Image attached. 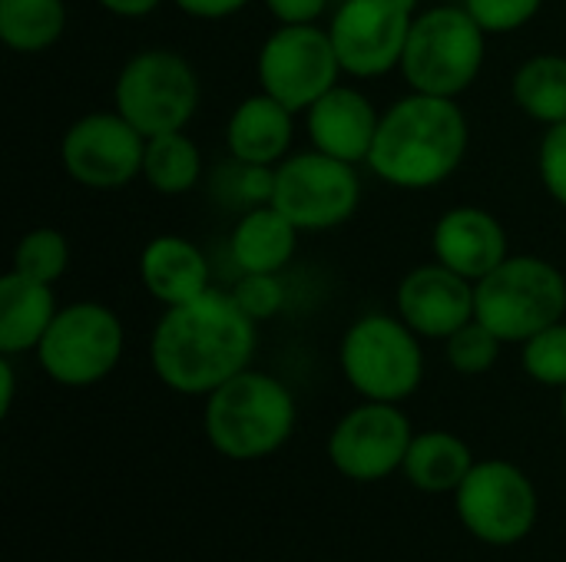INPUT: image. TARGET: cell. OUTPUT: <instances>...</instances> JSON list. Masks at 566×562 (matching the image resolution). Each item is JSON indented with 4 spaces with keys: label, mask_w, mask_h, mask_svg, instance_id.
I'll use <instances>...</instances> for the list:
<instances>
[{
    "label": "cell",
    "mask_w": 566,
    "mask_h": 562,
    "mask_svg": "<svg viewBox=\"0 0 566 562\" xmlns=\"http://www.w3.org/2000/svg\"><path fill=\"white\" fill-rule=\"evenodd\" d=\"M255 354V321L232 295L206 291L163 315L153 331L149 361L156 378L189 397H209L216 388L249 368Z\"/></svg>",
    "instance_id": "obj_1"
},
{
    "label": "cell",
    "mask_w": 566,
    "mask_h": 562,
    "mask_svg": "<svg viewBox=\"0 0 566 562\" xmlns=\"http://www.w3.org/2000/svg\"><path fill=\"white\" fill-rule=\"evenodd\" d=\"M464 149L468 119L454 99L415 93L381 116L368 162L398 189H431L461 166Z\"/></svg>",
    "instance_id": "obj_2"
},
{
    "label": "cell",
    "mask_w": 566,
    "mask_h": 562,
    "mask_svg": "<svg viewBox=\"0 0 566 562\" xmlns=\"http://www.w3.org/2000/svg\"><path fill=\"white\" fill-rule=\"evenodd\" d=\"M295 397L272 374L242 371L206 397V441L229 460H262L282 450L295 431Z\"/></svg>",
    "instance_id": "obj_3"
},
{
    "label": "cell",
    "mask_w": 566,
    "mask_h": 562,
    "mask_svg": "<svg viewBox=\"0 0 566 562\" xmlns=\"http://www.w3.org/2000/svg\"><path fill=\"white\" fill-rule=\"evenodd\" d=\"M566 311L564 275L544 258H504L474 288V318L501 341H527Z\"/></svg>",
    "instance_id": "obj_4"
},
{
    "label": "cell",
    "mask_w": 566,
    "mask_h": 562,
    "mask_svg": "<svg viewBox=\"0 0 566 562\" xmlns=\"http://www.w3.org/2000/svg\"><path fill=\"white\" fill-rule=\"evenodd\" d=\"M484 63V30L468 7H434L415 17L401 56L405 79L415 93L448 96L464 93Z\"/></svg>",
    "instance_id": "obj_5"
},
{
    "label": "cell",
    "mask_w": 566,
    "mask_h": 562,
    "mask_svg": "<svg viewBox=\"0 0 566 562\" xmlns=\"http://www.w3.org/2000/svg\"><path fill=\"white\" fill-rule=\"evenodd\" d=\"M342 371L365 401L398 404L424 378L418 335L388 315L358 318L342 341Z\"/></svg>",
    "instance_id": "obj_6"
},
{
    "label": "cell",
    "mask_w": 566,
    "mask_h": 562,
    "mask_svg": "<svg viewBox=\"0 0 566 562\" xmlns=\"http://www.w3.org/2000/svg\"><path fill=\"white\" fill-rule=\"evenodd\" d=\"M461 527L488 547H514L537 527V487L511 460H478L454 490Z\"/></svg>",
    "instance_id": "obj_7"
},
{
    "label": "cell",
    "mask_w": 566,
    "mask_h": 562,
    "mask_svg": "<svg viewBox=\"0 0 566 562\" xmlns=\"http://www.w3.org/2000/svg\"><path fill=\"white\" fill-rule=\"evenodd\" d=\"M123 354L119 318L93 301L70 305L56 311L43 341L36 344V361L43 374L63 388H90L113 374Z\"/></svg>",
    "instance_id": "obj_8"
},
{
    "label": "cell",
    "mask_w": 566,
    "mask_h": 562,
    "mask_svg": "<svg viewBox=\"0 0 566 562\" xmlns=\"http://www.w3.org/2000/svg\"><path fill=\"white\" fill-rule=\"evenodd\" d=\"M199 106V79L192 66L169 50L133 56L116 79V113L146 139L182 129Z\"/></svg>",
    "instance_id": "obj_9"
},
{
    "label": "cell",
    "mask_w": 566,
    "mask_h": 562,
    "mask_svg": "<svg viewBox=\"0 0 566 562\" xmlns=\"http://www.w3.org/2000/svg\"><path fill=\"white\" fill-rule=\"evenodd\" d=\"M338 70L342 63L332 33L318 30L315 23H285L259 53L262 89L292 113L318 103L335 86Z\"/></svg>",
    "instance_id": "obj_10"
},
{
    "label": "cell",
    "mask_w": 566,
    "mask_h": 562,
    "mask_svg": "<svg viewBox=\"0 0 566 562\" xmlns=\"http://www.w3.org/2000/svg\"><path fill=\"white\" fill-rule=\"evenodd\" d=\"M358 176L352 162L325 152H305L275 169L272 205L295 229H332L358 209Z\"/></svg>",
    "instance_id": "obj_11"
},
{
    "label": "cell",
    "mask_w": 566,
    "mask_h": 562,
    "mask_svg": "<svg viewBox=\"0 0 566 562\" xmlns=\"http://www.w3.org/2000/svg\"><path fill=\"white\" fill-rule=\"evenodd\" d=\"M411 441L415 431L398 404L365 401L335 424L328 437V460L355 484H378L405 467Z\"/></svg>",
    "instance_id": "obj_12"
},
{
    "label": "cell",
    "mask_w": 566,
    "mask_h": 562,
    "mask_svg": "<svg viewBox=\"0 0 566 562\" xmlns=\"http://www.w3.org/2000/svg\"><path fill=\"white\" fill-rule=\"evenodd\" d=\"M415 0H348L332 20L338 63L352 76H381L401 63Z\"/></svg>",
    "instance_id": "obj_13"
},
{
    "label": "cell",
    "mask_w": 566,
    "mask_h": 562,
    "mask_svg": "<svg viewBox=\"0 0 566 562\" xmlns=\"http://www.w3.org/2000/svg\"><path fill=\"white\" fill-rule=\"evenodd\" d=\"M146 136L119 113H90L63 136V166L86 189H119L143 172Z\"/></svg>",
    "instance_id": "obj_14"
},
{
    "label": "cell",
    "mask_w": 566,
    "mask_h": 562,
    "mask_svg": "<svg viewBox=\"0 0 566 562\" xmlns=\"http://www.w3.org/2000/svg\"><path fill=\"white\" fill-rule=\"evenodd\" d=\"M398 311L415 335L448 341L458 328L474 321V282L441 262L415 268L398 288Z\"/></svg>",
    "instance_id": "obj_15"
},
{
    "label": "cell",
    "mask_w": 566,
    "mask_h": 562,
    "mask_svg": "<svg viewBox=\"0 0 566 562\" xmlns=\"http://www.w3.org/2000/svg\"><path fill=\"white\" fill-rule=\"evenodd\" d=\"M434 252L451 272L481 282L507 258V232L491 212L461 205L444 212L434 225Z\"/></svg>",
    "instance_id": "obj_16"
},
{
    "label": "cell",
    "mask_w": 566,
    "mask_h": 562,
    "mask_svg": "<svg viewBox=\"0 0 566 562\" xmlns=\"http://www.w3.org/2000/svg\"><path fill=\"white\" fill-rule=\"evenodd\" d=\"M378 113L358 89L332 86L318 103L308 106V132L318 152L342 162H361L371 156L378 132Z\"/></svg>",
    "instance_id": "obj_17"
},
{
    "label": "cell",
    "mask_w": 566,
    "mask_h": 562,
    "mask_svg": "<svg viewBox=\"0 0 566 562\" xmlns=\"http://www.w3.org/2000/svg\"><path fill=\"white\" fill-rule=\"evenodd\" d=\"M139 272H143V285L146 291L163 301L166 308L186 305L199 295L209 291V265L206 255L179 238V235H159L143 248L139 258Z\"/></svg>",
    "instance_id": "obj_18"
},
{
    "label": "cell",
    "mask_w": 566,
    "mask_h": 562,
    "mask_svg": "<svg viewBox=\"0 0 566 562\" xmlns=\"http://www.w3.org/2000/svg\"><path fill=\"white\" fill-rule=\"evenodd\" d=\"M56 318L53 288L33 282L20 272L0 278V354L13 358L23 351H36L50 321Z\"/></svg>",
    "instance_id": "obj_19"
},
{
    "label": "cell",
    "mask_w": 566,
    "mask_h": 562,
    "mask_svg": "<svg viewBox=\"0 0 566 562\" xmlns=\"http://www.w3.org/2000/svg\"><path fill=\"white\" fill-rule=\"evenodd\" d=\"M226 139L235 159L252 166H272L285 156L292 142V109L272 99L269 93L252 96L232 113Z\"/></svg>",
    "instance_id": "obj_20"
},
{
    "label": "cell",
    "mask_w": 566,
    "mask_h": 562,
    "mask_svg": "<svg viewBox=\"0 0 566 562\" xmlns=\"http://www.w3.org/2000/svg\"><path fill=\"white\" fill-rule=\"evenodd\" d=\"M474 464L478 460H474L471 447L458 434L424 431V434H415L401 474L408 477V484L415 490L438 497V494H454Z\"/></svg>",
    "instance_id": "obj_21"
},
{
    "label": "cell",
    "mask_w": 566,
    "mask_h": 562,
    "mask_svg": "<svg viewBox=\"0 0 566 562\" xmlns=\"http://www.w3.org/2000/svg\"><path fill=\"white\" fill-rule=\"evenodd\" d=\"M295 232L298 229L272 202L249 209L232 232V258L239 272L279 275L295 255Z\"/></svg>",
    "instance_id": "obj_22"
},
{
    "label": "cell",
    "mask_w": 566,
    "mask_h": 562,
    "mask_svg": "<svg viewBox=\"0 0 566 562\" xmlns=\"http://www.w3.org/2000/svg\"><path fill=\"white\" fill-rule=\"evenodd\" d=\"M66 26L63 0H0V36L10 50L40 53Z\"/></svg>",
    "instance_id": "obj_23"
},
{
    "label": "cell",
    "mask_w": 566,
    "mask_h": 562,
    "mask_svg": "<svg viewBox=\"0 0 566 562\" xmlns=\"http://www.w3.org/2000/svg\"><path fill=\"white\" fill-rule=\"evenodd\" d=\"M517 106L541 123H566V56H534L514 76Z\"/></svg>",
    "instance_id": "obj_24"
},
{
    "label": "cell",
    "mask_w": 566,
    "mask_h": 562,
    "mask_svg": "<svg viewBox=\"0 0 566 562\" xmlns=\"http://www.w3.org/2000/svg\"><path fill=\"white\" fill-rule=\"evenodd\" d=\"M199 172H202L199 149H196L192 139L182 136V129L146 139L143 176H146V182L156 192H163V195H182V192H189L199 182Z\"/></svg>",
    "instance_id": "obj_25"
},
{
    "label": "cell",
    "mask_w": 566,
    "mask_h": 562,
    "mask_svg": "<svg viewBox=\"0 0 566 562\" xmlns=\"http://www.w3.org/2000/svg\"><path fill=\"white\" fill-rule=\"evenodd\" d=\"M209 185L226 205H242L249 212V209H259V205L272 202L275 172L269 166H252V162H242V159L232 156V162L216 169Z\"/></svg>",
    "instance_id": "obj_26"
},
{
    "label": "cell",
    "mask_w": 566,
    "mask_h": 562,
    "mask_svg": "<svg viewBox=\"0 0 566 562\" xmlns=\"http://www.w3.org/2000/svg\"><path fill=\"white\" fill-rule=\"evenodd\" d=\"M66 262H70L66 238L53 229L27 232L13 248V272L43 285H53L66 272Z\"/></svg>",
    "instance_id": "obj_27"
},
{
    "label": "cell",
    "mask_w": 566,
    "mask_h": 562,
    "mask_svg": "<svg viewBox=\"0 0 566 562\" xmlns=\"http://www.w3.org/2000/svg\"><path fill=\"white\" fill-rule=\"evenodd\" d=\"M501 338L484 325V321H468L464 328H458L451 338H448V364L458 371V374H488L494 364H497V354H501Z\"/></svg>",
    "instance_id": "obj_28"
},
{
    "label": "cell",
    "mask_w": 566,
    "mask_h": 562,
    "mask_svg": "<svg viewBox=\"0 0 566 562\" xmlns=\"http://www.w3.org/2000/svg\"><path fill=\"white\" fill-rule=\"evenodd\" d=\"M524 371L547 384V388H566V325L557 321L534 338L524 341Z\"/></svg>",
    "instance_id": "obj_29"
},
{
    "label": "cell",
    "mask_w": 566,
    "mask_h": 562,
    "mask_svg": "<svg viewBox=\"0 0 566 562\" xmlns=\"http://www.w3.org/2000/svg\"><path fill=\"white\" fill-rule=\"evenodd\" d=\"M235 305L252 318V321H265L272 315H279L282 301H285V288L275 275L265 272H242L235 291H232Z\"/></svg>",
    "instance_id": "obj_30"
},
{
    "label": "cell",
    "mask_w": 566,
    "mask_h": 562,
    "mask_svg": "<svg viewBox=\"0 0 566 562\" xmlns=\"http://www.w3.org/2000/svg\"><path fill=\"white\" fill-rule=\"evenodd\" d=\"M544 0H464L468 13L481 23L484 33H511L524 26Z\"/></svg>",
    "instance_id": "obj_31"
},
{
    "label": "cell",
    "mask_w": 566,
    "mask_h": 562,
    "mask_svg": "<svg viewBox=\"0 0 566 562\" xmlns=\"http://www.w3.org/2000/svg\"><path fill=\"white\" fill-rule=\"evenodd\" d=\"M541 176L547 192L566 205V123L551 126V132L541 142Z\"/></svg>",
    "instance_id": "obj_32"
},
{
    "label": "cell",
    "mask_w": 566,
    "mask_h": 562,
    "mask_svg": "<svg viewBox=\"0 0 566 562\" xmlns=\"http://www.w3.org/2000/svg\"><path fill=\"white\" fill-rule=\"evenodd\" d=\"M265 3L282 23H312L325 10V0H265Z\"/></svg>",
    "instance_id": "obj_33"
},
{
    "label": "cell",
    "mask_w": 566,
    "mask_h": 562,
    "mask_svg": "<svg viewBox=\"0 0 566 562\" xmlns=\"http://www.w3.org/2000/svg\"><path fill=\"white\" fill-rule=\"evenodd\" d=\"M179 10L192 13V17H202V20H219V17H229L235 10H242L249 0H176Z\"/></svg>",
    "instance_id": "obj_34"
},
{
    "label": "cell",
    "mask_w": 566,
    "mask_h": 562,
    "mask_svg": "<svg viewBox=\"0 0 566 562\" xmlns=\"http://www.w3.org/2000/svg\"><path fill=\"white\" fill-rule=\"evenodd\" d=\"M99 3L106 10L119 13V17H143V13H149V10L159 7V0H99Z\"/></svg>",
    "instance_id": "obj_35"
},
{
    "label": "cell",
    "mask_w": 566,
    "mask_h": 562,
    "mask_svg": "<svg viewBox=\"0 0 566 562\" xmlns=\"http://www.w3.org/2000/svg\"><path fill=\"white\" fill-rule=\"evenodd\" d=\"M13 364H10V358L3 354V361H0V417H7L10 414V407H13Z\"/></svg>",
    "instance_id": "obj_36"
},
{
    "label": "cell",
    "mask_w": 566,
    "mask_h": 562,
    "mask_svg": "<svg viewBox=\"0 0 566 562\" xmlns=\"http://www.w3.org/2000/svg\"><path fill=\"white\" fill-rule=\"evenodd\" d=\"M564 421H566V388H564Z\"/></svg>",
    "instance_id": "obj_37"
}]
</instances>
